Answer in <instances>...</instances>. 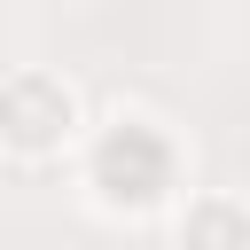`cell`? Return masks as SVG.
<instances>
[{
	"label": "cell",
	"mask_w": 250,
	"mask_h": 250,
	"mask_svg": "<svg viewBox=\"0 0 250 250\" xmlns=\"http://www.w3.org/2000/svg\"><path fill=\"white\" fill-rule=\"evenodd\" d=\"M78 133H86V102H78V86H70L62 70L23 62V70L0 78V148H8V156L47 164V156L78 148Z\"/></svg>",
	"instance_id": "6da1fadb"
},
{
	"label": "cell",
	"mask_w": 250,
	"mask_h": 250,
	"mask_svg": "<svg viewBox=\"0 0 250 250\" xmlns=\"http://www.w3.org/2000/svg\"><path fill=\"white\" fill-rule=\"evenodd\" d=\"M117 172L133 180L125 188V211H156V203L188 195V188H172L180 180V148L156 125H141V117H109V133L94 141V188H109Z\"/></svg>",
	"instance_id": "7a4b0ae2"
},
{
	"label": "cell",
	"mask_w": 250,
	"mask_h": 250,
	"mask_svg": "<svg viewBox=\"0 0 250 250\" xmlns=\"http://www.w3.org/2000/svg\"><path fill=\"white\" fill-rule=\"evenodd\" d=\"M172 250H250V195L195 188L172 211Z\"/></svg>",
	"instance_id": "3957f363"
}]
</instances>
